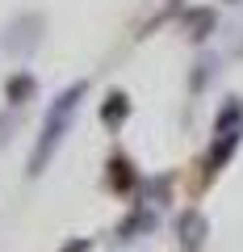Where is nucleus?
Listing matches in <instances>:
<instances>
[{
    "label": "nucleus",
    "instance_id": "f257e3e1",
    "mask_svg": "<svg viewBox=\"0 0 243 252\" xmlns=\"http://www.w3.org/2000/svg\"><path fill=\"white\" fill-rule=\"evenodd\" d=\"M84 97H88V80H76V84H67V89L51 101L42 126H38V143H34V152H29V177H42V172L51 168L54 152L63 147L67 130H72L76 114H80V105H84Z\"/></svg>",
    "mask_w": 243,
    "mask_h": 252
},
{
    "label": "nucleus",
    "instance_id": "f03ea898",
    "mask_svg": "<svg viewBox=\"0 0 243 252\" xmlns=\"http://www.w3.org/2000/svg\"><path fill=\"white\" fill-rule=\"evenodd\" d=\"M42 34H46V17L38 9H26V13H13L0 30V51L13 55V59H29V55L42 46Z\"/></svg>",
    "mask_w": 243,
    "mask_h": 252
},
{
    "label": "nucleus",
    "instance_id": "7ed1b4c3",
    "mask_svg": "<svg viewBox=\"0 0 243 252\" xmlns=\"http://www.w3.org/2000/svg\"><path fill=\"white\" fill-rule=\"evenodd\" d=\"M243 143V130H222V135H214V143H210L206 152V177H218V172L231 164V156L239 152Z\"/></svg>",
    "mask_w": 243,
    "mask_h": 252
},
{
    "label": "nucleus",
    "instance_id": "20e7f679",
    "mask_svg": "<svg viewBox=\"0 0 243 252\" xmlns=\"http://www.w3.org/2000/svg\"><path fill=\"white\" fill-rule=\"evenodd\" d=\"M180 21H185L189 42H206V38L218 30V9H214V4H193V9L180 13Z\"/></svg>",
    "mask_w": 243,
    "mask_h": 252
},
{
    "label": "nucleus",
    "instance_id": "39448f33",
    "mask_svg": "<svg viewBox=\"0 0 243 252\" xmlns=\"http://www.w3.org/2000/svg\"><path fill=\"white\" fill-rule=\"evenodd\" d=\"M176 235H180V248L185 252H201L206 248V235H210V223L201 210H185L176 223Z\"/></svg>",
    "mask_w": 243,
    "mask_h": 252
},
{
    "label": "nucleus",
    "instance_id": "423d86ee",
    "mask_svg": "<svg viewBox=\"0 0 243 252\" xmlns=\"http://www.w3.org/2000/svg\"><path fill=\"white\" fill-rule=\"evenodd\" d=\"M34 97H38V76L26 72V67H17V72L4 80V101H9V109H26Z\"/></svg>",
    "mask_w": 243,
    "mask_h": 252
},
{
    "label": "nucleus",
    "instance_id": "0eeeda50",
    "mask_svg": "<svg viewBox=\"0 0 243 252\" xmlns=\"http://www.w3.org/2000/svg\"><path fill=\"white\" fill-rule=\"evenodd\" d=\"M155 223H160V219H155L151 206H135L126 219H122V223H117V244H135V240H143L147 231H155Z\"/></svg>",
    "mask_w": 243,
    "mask_h": 252
},
{
    "label": "nucleus",
    "instance_id": "6e6552de",
    "mask_svg": "<svg viewBox=\"0 0 243 252\" xmlns=\"http://www.w3.org/2000/svg\"><path fill=\"white\" fill-rule=\"evenodd\" d=\"M143 181H138L135 164H130V156H109V189H117V193H130V189H138Z\"/></svg>",
    "mask_w": 243,
    "mask_h": 252
},
{
    "label": "nucleus",
    "instance_id": "1a4fd4ad",
    "mask_svg": "<svg viewBox=\"0 0 243 252\" xmlns=\"http://www.w3.org/2000/svg\"><path fill=\"white\" fill-rule=\"evenodd\" d=\"M126 118H130V97H126L122 89H113L105 101H101V122H105L109 130H117Z\"/></svg>",
    "mask_w": 243,
    "mask_h": 252
},
{
    "label": "nucleus",
    "instance_id": "9d476101",
    "mask_svg": "<svg viewBox=\"0 0 243 252\" xmlns=\"http://www.w3.org/2000/svg\"><path fill=\"white\" fill-rule=\"evenodd\" d=\"M222 130H243V97H226L222 109H218L214 118V135H222Z\"/></svg>",
    "mask_w": 243,
    "mask_h": 252
},
{
    "label": "nucleus",
    "instance_id": "9b49d317",
    "mask_svg": "<svg viewBox=\"0 0 243 252\" xmlns=\"http://www.w3.org/2000/svg\"><path fill=\"white\" fill-rule=\"evenodd\" d=\"M214 76H218V55H201L189 72V93H206Z\"/></svg>",
    "mask_w": 243,
    "mask_h": 252
},
{
    "label": "nucleus",
    "instance_id": "f8f14e48",
    "mask_svg": "<svg viewBox=\"0 0 243 252\" xmlns=\"http://www.w3.org/2000/svg\"><path fill=\"white\" fill-rule=\"evenodd\" d=\"M138 189H143V202H138V206H160V202H168L172 181L160 177V181H147V185H138Z\"/></svg>",
    "mask_w": 243,
    "mask_h": 252
},
{
    "label": "nucleus",
    "instance_id": "ddd939ff",
    "mask_svg": "<svg viewBox=\"0 0 243 252\" xmlns=\"http://www.w3.org/2000/svg\"><path fill=\"white\" fill-rule=\"evenodd\" d=\"M13 130H17V109H4V114H0V147H9Z\"/></svg>",
    "mask_w": 243,
    "mask_h": 252
},
{
    "label": "nucleus",
    "instance_id": "4468645a",
    "mask_svg": "<svg viewBox=\"0 0 243 252\" xmlns=\"http://www.w3.org/2000/svg\"><path fill=\"white\" fill-rule=\"evenodd\" d=\"M59 252H92V240H88V235H76V240H67Z\"/></svg>",
    "mask_w": 243,
    "mask_h": 252
},
{
    "label": "nucleus",
    "instance_id": "2eb2a0df",
    "mask_svg": "<svg viewBox=\"0 0 243 252\" xmlns=\"http://www.w3.org/2000/svg\"><path fill=\"white\" fill-rule=\"evenodd\" d=\"M222 4H243V0H222Z\"/></svg>",
    "mask_w": 243,
    "mask_h": 252
}]
</instances>
